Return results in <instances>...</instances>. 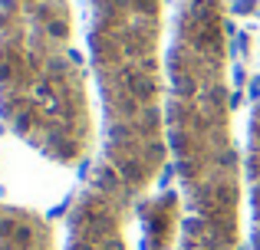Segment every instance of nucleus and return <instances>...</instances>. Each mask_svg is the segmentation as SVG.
I'll use <instances>...</instances> for the list:
<instances>
[{
    "label": "nucleus",
    "instance_id": "nucleus-1",
    "mask_svg": "<svg viewBox=\"0 0 260 250\" xmlns=\"http://www.w3.org/2000/svg\"><path fill=\"white\" fill-rule=\"evenodd\" d=\"M168 174L188 214V250H241L244 171L234 138L224 0H178L168 46Z\"/></svg>",
    "mask_w": 260,
    "mask_h": 250
},
{
    "label": "nucleus",
    "instance_id": "nucleus-2",
    "mask_svg": "<svg viewBox=\"0 0 260 250\" xmlns=\"http://www.w3.org/2000/svg\"><path fill=\"white\" fill-rule=\"evenodd\" d=\"M89 56L102 102V152L83 198L128 204L168 174V59L161 0H86Z\"/></svg>",
    "mask_w": 260,
    "mask_h": 250
},
{
    "label": "nucleus",
    "instance_id": "nucleus-3",
    "mask_svg": "<svg viewBox=\"0 0 260 250\" xmlns=\"http://www.w3.org/2000/svg\"><path fill=\"white\" fill-rule=\"evenodd\" d=\"M0 119L63 168L92 158L95 119L73 0H0Z\"/></svg>",
    "mask_w": 260,
    "mask_h": 250
},
{
    "label": "nucleus",
    "instance_id": "nucleus-4",
    "mask_svg": "<svg viewBox=\"0 0 260 250\" xmlns=\"http://www.w3.org/2000/svg\"><path fill=\"white\" fill-rule=\"evenodd\" d=\"M0 250H59V244L40 211L0 201Z\"/></svg>",
    "mask_w": 260,
    "mask_h": 250
},
{
    "label": "nucleus",
    "instance_id": "nucleus-5",
    "mask_svg": "<svg viewBox=\"0 0 260 250\" xmlns=\"http://www.w3.org/2000/svg\"><path fill=\"white\" fill-rule=\"evenodd\" d=\"M244 178H247V194H250V237H254V250H260V102L247 128Z\"/></svg>",
    "mask_w": 260,
    "mask_h": 250
}]
</instances>
